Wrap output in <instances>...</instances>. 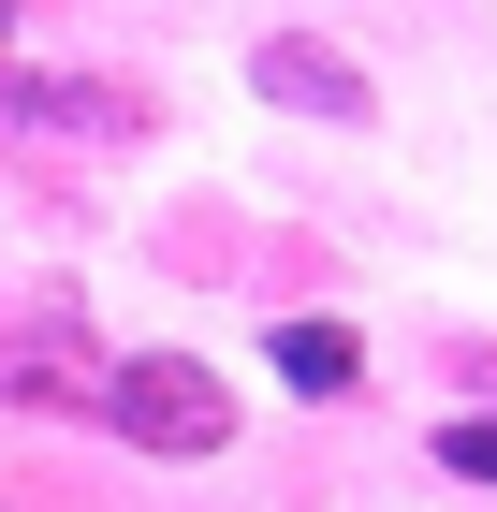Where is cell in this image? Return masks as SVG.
<instances>
[{
    "mask_svg": "<svg viewBox=\"0 0 497 512\" xmlns=\"http://www.w3.org/2000/svg\"><path fill=\"white\" fill-rule=\"evenodd\" d=\"M88 410H103L132 454H220V439H234V395L205 381L191 352H117L103 381H88Z\"/></svg>",
    "mask_w": 497,
    "mask_h": 512,
    "instance_id": "obj_1",
    "label": "cell"
},
{
    "mask_svg": "<svg viewBox=\"0 0 497 512\" xmlns=\"http://www.w3.org/2000/svg\"><path fill=\"white\" fill-rule=\"evenodd\" d=\"M249 88L293 103V118H366V74H351L337 44H307V30H264V44H249Z\"/></svg>",
    "mask_w": 497,
    "mask_h": 512,
    "instance_id": "obj_2",
    "label": "cell"
},
{
    "mask_svg": "<svg viewBox=\"0 0 497 512\" xmlns=\"http://www.w3.org/2000/svg\"><path fill=\"white\" fill-rule=\"evenodd\" d=\"M264 352H278L293 395H351V381H366V337H351V322H278Z\"/></svg>",
    "mask_w": 497,
    "mask_h": 512,
    "instance_id": "obj_3",
    "label": "cell"
},
{
    "mask_svg": "<svg viewBox=\"0 0 497 512\" xmlns=\"http://www.w3.org/2000/svg\"><path fill=\"white\" fill-rule=\"evenodd\" d=\"M439 469H468V483H497V410H454V425H439Z\"/></svg>",
    "mask_w": 497,
    "mask_h": 512,
    "instance_id": "obj_4",
    "label": "cell"
}]
</instances>
